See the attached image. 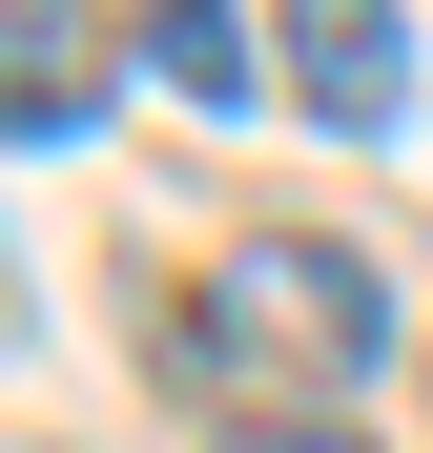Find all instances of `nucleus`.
I'll return each mask as SVG.
<instances>
[{"mask_svg":"<svg viewBox=\"0 0 433 453\" xmlns=\"http://www.w3.org/2000/svg\"><path fill=\"white\" fill-rule=\"evenodd\" d=\"M206 330H228L248 371H310V392H330V371L392 350V268L330 248V226H248V248L206 268Z\"/></svg>","mask_w":433,"mask_h":453,"instance_id":"nucleus-1","label":"nucleus"},{"mask_svg":"<svg viewBox=\"0 0 433 453\" xmlns=\"http://www.w3.org/2000/svg\"><path fill=\"white\" fill-rule=\"evenodd\" d=\"M268 21H289V104L310 124H351V144L413 124V0H268Z\"/></svg>","mask_w":433,"mask_h":453,"instance_id":"nucleus-2","label":"nucleus"},{"mask_svg":"<svg viewBox=\"0 0 433 453\" xmlns=\"http://www.w3.org/2000/svg\"><path fill=\"white\" fill-rule=\"evenodd\" d=\"M144 62L186 104H248V0H144Z\"/></svg>","mask_w":433,"mask_h":453,"instance_id":"nucleus-3","label":"nucleus"},{"mask_svg":"<svg viewBox=\"0 0 433 453\" xmlns=\"http://www.w3.org/2000/svg\"><path fill=\"white\" fill-rule=\"evenodd\" d=\"M83 104H104V83H83V42H62V21H21V144H62Z\"/></svg>","mask_w":433,"mask_h":453,"instance_id":"nucleus-4","label":"nucleus"},{"mask_svg":"<svg viewBox=\"0 0 433 453\" xmlns=\"http://www.w3.org/2000/svg\"><path fill=\"white\" fill-rule=\"evenodd\" d=\"M228 453H372V433H351V412H248Z\"/></svg>","mask_w":433,"mask_h":453,"instance_id":"nucleus-5","label":"nucleus"}]
</instances>
